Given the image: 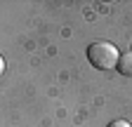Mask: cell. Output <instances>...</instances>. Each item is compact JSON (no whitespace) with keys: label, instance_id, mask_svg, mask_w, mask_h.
I'll return each mask as SVG.
<instances>
[{"label":"cell","instance_id":"1","mask_svg":"<svg viewBox=\"0 0 132 127\" xmlns=\"http://www.w3.org/2000/svg\"><path fill=\"white\" fill-rule=\"evenodd\" d=\"M87 59L92 66L102 68V71H109V68H116L118 66V59H120V52L113 42H106V40H97L87 47Z\"/></svg>","mask_w":132,"mask_h":127},{"label":"cell","instance_id":"2","mask_svg":"<svg viewBox=\"0 0 132 127\" xmlns=\"http://www.w3.org/2000/svg\"><path fill=\"white\" fill-rule=\"evenodd\" d=\"M118 68L123 75H127V78H132V52H125V54H120V59H118Z\"/></svg>","mask_w":132,"mask_h":127},{"label":"cell","instance_id":"3","mask_svg":"<svg viewBox=\"0 0 132 127\" xmlns=\"http://www.w3.org/2000/svg\"><path fill=\"white\" fill-rule=\"evenodd\" d=\"M109 127H132L127 120H113V122H109Z\"/></svg>","mask_w":132,"mask_h":127},{"label":"cell","instance_id":"4","mask_svg":"<svg viewBox=\"0 0 132 127\" xmlns=\"http://www.w3.org/2000/svg\"><path fill=\"white\" fill-rule=\"evenodd\" d=\"M3 71H5V59L0 57V75H3Z\"/></svg>","mask_w":132,"mask_h":127}]
</instances>
